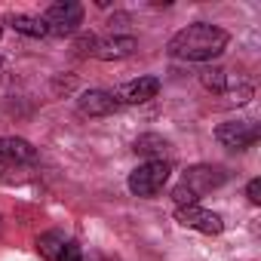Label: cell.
Masks as SVG:
<instances>
[{
    "label": "cell",
    "instance_id": "obj_1",
    "mask_svg": "<svg viewBox=\"0 0 261 261\" xmlns=\"http://www.w3.org/2000/svg\"><path fill=\"white\" fill-rule=\"evenodd\" d=\"M230 43V34L218 25L209 22H197L181 28L178 34H172L169 40V56L185 59V62H209L215 56H221Z\"/></svg>",
    "mask_w": 261,
    "mask_h": 261
},
{
    "label": "cell",
    "instance_id": "obj_2",
    "mask_svg": "<svg viewBox=\"0 0 261 261\" xmlns=\"http://www.w3.org/2000/svg\"><path fill=\"white\" fill-rule=\"evenodd\" d=\"M169 163L166 160H148L142 163L133 175H129V191L136 197H154L163 191V185L169 181Z\"/></svg>",
    "mask_w": 261,
    "mask_h": 261
},
{
    "label": "cell",
    "instance_id": "obj_3",
    "mask_svg": "<svg viewBox=\"0 0 261 261\" xmlns=\"http://www.w3.org/2000/svg\"><path fill=\"white\" fill-rule=\"evenodd\" d=\"M43 22L49 28V34L56 37H68L80 28L83 22V7L80 4H71V0H65V4H53L46 13H43Z\"/></svg>",
    "mask_w": 261,
    "mask_h": 261
},
{
    "label": "cell",
    "instance_id": "obj_4",
    "mask_svg": "<svg viewBox=\"0 0 261 261\" xmlns=\"http://www.w3.org/2000/svg\"><path fill=\"white\" fill-rule=\"evenodd\" d=\"M215 139L230 151H246L258 142V126L252 120H227L215 129Z\"/></svg>",
    "mask_w": 261,
    "mask_h": 261
},
{
    "label": "cell",
    "instance_id": "obj_5",
    "mask_svg": "<svg viewBox=\"0 0 261 261\" xmlns=\"http://www.w3.org/2000/svg\"><path fill=\"white\" fill-rule=\"evenodd\" d=\"M157 92H160V80H157V77H136V80L123 83V86L114 92V98H117V105H145V101H151Z\"/></svg>",
    "mask_w": 261,
    "mask_h": 261
},
{
    "label": "cell",
    "instance_id": "obj_6",
    "mask_svg": "<svg viewBox=\"0 0 261 261\" xmlns=\"http://www.w3.org/2000/svg\"><path fill=\"white\" fill-rule=\"evenodd\" d=\"M139 49V40L136 37H126V34H117V37H105V40H95V49L92 56L101 59V62H117V59H129Z\"/></svg>",
    "mask_w": 261,
    "mask_h": 261
},
{
    "label": "cell",
    "instance_id": "obj_7",
    "mask_svg": "<svg viewBox=\"0 0 261 261\" xmlns=\"http://www.w3.org/2000/svg\"><path fill=\"white\" fill-rule=\"evenodd\" d=\"M120 105H117V98H114V92H108V89H89V92H83L80 98H77V111L83 114V117H108V114H114Z\"/></svg>",
    "mask_w": 261,
    "mask_h": 261
},
{
    "label": "cell",
    "instance_id": "obj_8",
    "mask_svg": "<svg viewBox=\"0 0 261 261\" xmlns=\"http://www.w3.org/2000/svg\"><path fill=\"white\" fill-rule=\"evenodd\" d=\"M224 181H227V172L221 166H194V169H188V175H185L181 185H188L200 197V194H206L212 188H221Z\"/></svg>",
    "mask_w": 261,
    "mask_h": 261
},
{
    "label": "cell",
    "instance_id": "obj_9",
    "mask_svg": "<svg viewBox=\"0 0 261 261\" xmlns=\"http://www.w3.org/2000/svg\"><path fill=\"white\" fill-rule=\"evenodd\" d=\"M175 218L185 227H194V230H203V233H221V227H224L215 212H206L200 206H178L175 209Z\"/></svg>",
    "mask_w": 261,
    "mask_h": 261
},
{
    "label": "cell",
    "instance_id": "obj_10",
    "mask_svg": "<svg viewBox=\"0 0 261 261\" xmlns=\"http://www.w3.org/2000/svg\"><path fill=\"white\" fill-rule=\"evenodd\" d=\"M0 163L28 166V163H37V151L25 139H0Z\"/></svg>",
    "mask_w": 261,
    "mask_h": 261
},
{
    "label": "cell",
    "instance_id": "obj_11",
    "mask_svg": "<svg viewBox=\"0 0 261 261\" xmlns=\"http://www.w3.org/2000/svg\"><path fill=\"white\" fill-rule=\"evenodd\" d=\"M10 25L19 31V34H25V37H46L49 34V28H46V22H43V16H28V13H16V16H10Z\"/></svg>",
    "mask_w": 261,
    "mask_h": 261
},
{
    "label": "cell",
    "instance_id": "obj_12",
    "mask_svg": "<svg viewBox=\"0 0 261 261\" xmlns=\"http://www.w3.org/2000/svg\"><path fill=\"white\" fill-rule=\"evenodd\" d=\"M65 243H68V240H65V233H59V230H49V233L37 237V249H40V255H43L46 261H59Z\"/></svg>",
    "mask_w": 261,
    "mask_h": 261
},
{
    "label": "cell",
    "instance_id": "obj_13",
    "mask_svg": "<svg viewBox=\"0 0 261 261\" xmlns=\"http://www.w3.org/2000/svg\"><path fill=\"white\" fill-rule=\"evenodd\" d=\"M166 151H169V145H166V139H160V136H139V139H136V154L163 160Z\"/></svg>",
    "mask_w": 261,
    "mask_h": 261
},
{
    "label": "cell",
    "instance_id": "obj_14",
    "mask_svg": "<svg viewBox=\"0 0 261 261\" xmlns=\"http://www.w3.org/2000/svg\"><path fill=\"white\" fill-rule=\"evenodd\" d=\"M200 83L209 89V92H227V74L221 71V68H203L200 71Z\"/></svg>",
    "mask_w": 261,
    "mask_h": 261
},
{
    "label": "cell",
    "instance_id": "obj_15",
    "mask_svg": "<svg viewBox=\"0 0 261 261\" xmlns=\"http://www.w3.org/2000/svg\"><path fill=\"white\" fill-rule=\"evenodd\" d=\"M172 200H175L178 206H197V194H194L188 185H178V188L172 191Z\"/></svg>",
    "mask_w": 261,
    "mask_h": 261
},
{
    "label": "cell",
    "instance_id": "obj_16",
    "mask_svg": "<svg viewBox=\"0 0 261 261\" xmlns=\"http://www.w3.org/2000/svg\"><path fill=\"white\" fill-rule=\"evenodd\" d=\"M230 95H233L237 105H246V101L252 98V86H249V83H237V86H230Z\"/></svg>",
    "mask_w": 261,
    "mask_h": 261
},
{
    "label": "cell",
    "instance_id": "obj_17",
    "mask_svg": "<svg viewBox=\"0 0 261 261\" xmlns=\"http://www.w3.org/2000/svg\"><path fill=\"white\" fill-rule=\"evenodd\" d=\"M59 261H83V255H80V246L77 243H65V249H62V255H59Z\"/></svg>",
    "mask_w": 261,
    "mask_h": 261
},
{
    "label": "cell",
    "instance_id": "obj_18",
    "mask_svg": "<svg viewBox=\"0 0 261 261\" xmlns=\"http://www.w3.org/2000/svg\"><path fill=\"white\" fill-rule=\"evenodd\" d=\"M92 49H95V37H92V34H83V37L77 40V53H80V56H92Z\"/></svg>",
    "mask_w": 261,
    "mask_h": 261
},
{
    "label": "cell",
    "instance_id": "obj_19",
    "mask_svg": "<svg viewBox=\"0 0 261 261\" xmlns=\"http://www.w3.org/2000/svg\"><path fill=\"white\" fill-rule=\"evenodd\" d=\"M246 197H249V203H255V206L261 203V181H258V178H252V181H249V188H246Z\"/></svg>",
    "mask_w": 261,
    "mask_h": 261
},
{
    "label": "cell",
    "instance_id": "obj_20",
    "mask_svg": "<svg viewBox=\"0 0 261 261\" xmlns=\"http://www.w3.org/2000/svg\"><path fill=\"white\" fill-rule=\"evenodd\" d=\"M0 34H4V25H0Z\"/></svg>",
    "mask_w": 261,
    "mask_h": 261
},
{
    "label": "cell",
    "instance_id": "obj_21",
    "mask_svg": "<svg viewBox=\"0 0 261 261\" xmlns=\"http://www.w3.org/2000/svg\"><path fill=\"white\" fill-rule=\"evenodd\" d=\"M0 65H4V59H0Z\"/></svg>",
    "mask_w": 261,
    "mask_h": 261
}]
</instances>
